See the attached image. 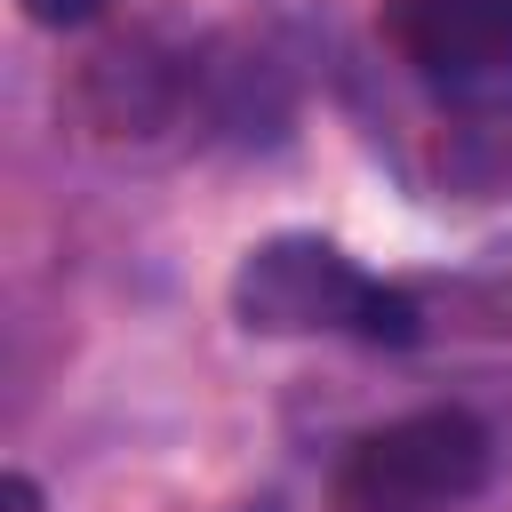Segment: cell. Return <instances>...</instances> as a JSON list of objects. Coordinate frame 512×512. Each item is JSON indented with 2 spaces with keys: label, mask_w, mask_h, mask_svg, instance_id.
Wrapping results in <instances>:
<instances>
[{
  "label": "cell",
  "mask_w": 512,
  "mask_h": 512,
  "mask_svg": "<svg viewBox=\"0 0 512 512\" xmlns=\"http://www.w3.org/2000/svg\"><path fill=\"white\" fill-rule=\"evenodd\" d=\"M400 64L448 104H512V0H392Z\"/></svg>",
  "instance_id": "3957f363"
},
{
  "label": "cell",
  "mask_w": 512,
  "mask_h": 512,
  "mask_svg": "<svg viewBox=\"0 0 512 512\" xmlns=\"http://www.w3.org/2000/svg\"><path fill=\"white\" fill-rule=\"evenodd\" d=\"M184 88H192V56H168V48L144 40V32L96 48L88 72H80V104H88L96 128H112V136H152V128L184 104Z\"/></svg>",
  "instance_id": "277c9868"
},
{
  "label": "cell",
  "mask_w": 512,
  "mask_h": 512,
  "mask_svg": "<svg viewBox=\"0 0 512 512\" xmlns=\"http://www.w3.org/2000/svg\"><path fill=\"white\" fill-rule=\"evenodd\" d=\"M232 312L248 336H360V344H416L424 304L376 272H360L320 232H272L232 264Z\"/></svg>",
  "instance_id": "6da1fadb"
},
{
  "label": "cell",
  "mask_w": 512,
  "mask_h": 512,
  "mask_svg": "<svg viewBox=\"0 0 512 512\" xmlns=\"http://www.w3.org/2000/svg\"><path fill=\"white\" fill-rule=\"evenodd\" d=\"M104 0H24V16L32 24H48V32H64V24H88Z\"/></svg>",
  "instance_id": "5b68a950"
},
{
  "label": "cell",
  "mask_w": 512,
  "mask_h": 512,
  "mask_svg": "<svg viewBox=\"0 0 512 512\" xmlns=\"http://www.w3.org/2000/svg\"><path fill=\"white\" fill-rule=\"evenodd\" d=\"M488 464H496V440L472 408H408L336 456L328 504L336 512H456L488 488Z\"/></svg>",
  "instance_id": "7a4b0ae2"
},
{
  "label": "cell",
  "mask_w": 512,
  "mask_h": 512,
  "mask_svg": "<svg viewBox=\"0 0 512 512\" xmlns=\"http://www.w3.org/2000/svg\"><path fill=\"white\" fill-rule=\"evenodd\" d=\"M248 512H272V504H248Z\"/></svg>",
  "instance_id": "52a82bcc"
},
{
  "label": "cell",
  "mask_w": 512,
  "mask_h": 512,
  "mask_svg": "<svg viewBox=\"0 0 512 512\" xmlns=\"http://www.w3.org/2000/svg\"><path fill=\"white\" fill-rule=\"evenodd\" d=\"M0 496H8V512H48V504H40V480H24V472H8Z\"/></svg>",
  "instance_id": "8992f818"
}]
</instances>
